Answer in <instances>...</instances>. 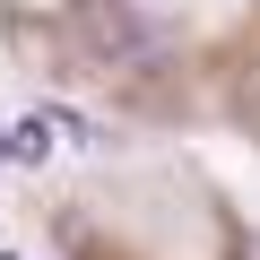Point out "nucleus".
<instances>
[{
  "label": "nucleus",
  "instance_id": "f257e3e1",
  "mask_svg": "<svg viewBox=\"0 0 260 260\" xmlns=\"http://www.w3.org/2000/svg\"><path fill=\"white\" fill-rule=\"evenodd\" d=\"M52 139H61V113H26V121H9V130H0V156L44 165V156H52Z\"/></svg>",
  "mask_w": 260,
  "mask_h": 260
}]
</instances>
